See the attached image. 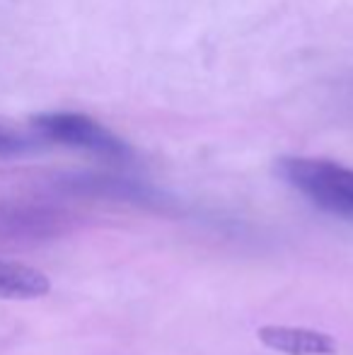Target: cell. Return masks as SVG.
Segmentation results:
<instances>
[{"mask_svg":"<svg viewBox=\"0 0 353 355\" xmlns=\"http://www.w3.org/2000/svg\"><path fill=\"white\" fill-rule=\"evenodd\" d=\"M276 174L329 213L353 218V169L322 157H281Z\"/></svg>","mask_w":353,"mask_h":355,"instance_id":"1","label":"cell"},{"mask_svg":"<svg viewBox=\"0 0 353 355\" xmlns=\"http://www.w3.org/2000/svg\"><path fill=\"white\" fill-rule=\"evenodd\" d=\"M34 128L39 136L46 141H53L58 145H68V148L87 150L92 155L107 159H131L133 150L128 148L126 141L94 121L87 114L78 112H49L34 116Z\"/></svg>","mask_w":353,"mask_h":355,"instance_id":"2","label":"cell"},{"mask_svg":"<svg viewBox=\"0 0 353 355\" xmlns=\"http://www.w3.org/2000/svg\"><path fill=\"white\" fill-rule=\"evenodd\" d=\"M257 338L266 348L283 355H336L334 336L317 329L305 327H278V324H266L257 331Z\"/></svg>","mask_w":353,"mask_h":355,"instance_id":"3","label":"cell"},{"mask_svg":"<svg viewBox=\"0 0 353 355\" xmlns=\"http://www.w3.org/2000/svg\"><path fill=\"white\" fill-rule=\"evenodd\" d=\"M68 191L85 193V196L99 198H117V201H131V203H160V196L146 184H138L133 179L121 177H107V174H80V177H68L63 182Z\"/></svg>","mask_w":353,"mask_h":355,"instance_id":"4","label":"cell"},{"mask_svg":"<svg viewBox=\"0 0 353 355\" xmlns=\"http://www.w3.org/2000/svg\"><path fill=\"white\" fill-rule=\"evenodd\" d=\"M61 215L44 206H8L0 211V234L10 239H49L61 232Z\"/></svg>","mask_w":353,"mask_h":355,"instance_id":"5","label":"cell"},{"mask_svg":"<svg viewBox=\"0 0 353 355\" xmlns=\"http://www.w3.org/2000/svg\"><path fill=\"white\" fill-rule=\"evenodd\" d=\"M49 290L51 281L44 271L0 259V300H37Z\"/></svg>","mask_w":353,"mask_h":355,"instance_id":"6","label":"cell"},{"mask_svg":"<svg viewBox=\"0 0 353 355\" xmlns=\"http://www.w3.org/2000/svg\"><path fill=\"white\" fill-rule=\"evenodd\" d=\"M32 148H34V143L29 141V138L0 126V157H17V155L29 153Z\"/></svg>","mask_w":353,"mask_h":355,"instance_id":"7","label":"cell"},{"mask_svg":"<svg viewBox=\"0 0 353 355\" xmlns=\"http://www.w3.org/2000/svg\"><path fill=\"white\" fill-rule=\"evenodd\" d=\"M346 99H349V104H351V109H353V85L349 89H346Z\"/></svg>","mask_w":353,"mask_h":355,"instance_id":"8","label":"cell"}]
</instances>
